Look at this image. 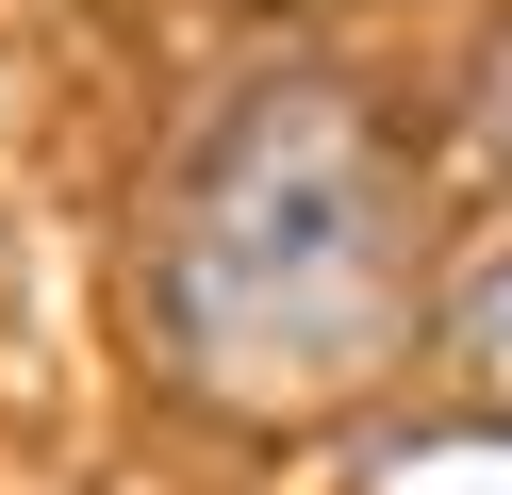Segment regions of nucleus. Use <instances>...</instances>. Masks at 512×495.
<instances>
[{
  "instance_id": "obj_2",
  "label": "nucleus",
  "mask_w": 512,
  "mask_h": 495,
  "mask_svg": "<svg viewBox=\"0 0 512 495\" xmlns=\"http://www.w3.org/2000/svg\"><path fill=\"white\" fill-rule=\"evenodd\" d=\"M463 363H479V396L512 413V264H479V297H463Z\"/></svg>"
},
{
  "instance_id": "obj_1",
  "label": "nucleus",
  "mask_w": 512,
  "mask_h": 495,
  "mask_svg": "<svg viewBox=\"0 0 512 495\" xmlns=\"http://www.w3.org/2000/svg\"><path fill=\"white\" fill-rule=\"evenodd\" d=\"M149 314H166L182 396H215L248 429L364 396L430 314V231H413V165L380 132V99L314 83V66L248 83L182 165Z\"/></svg>"
}]
</instances>
